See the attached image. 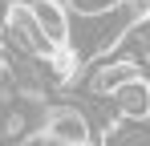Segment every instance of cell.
<instances>
[{
    "mask_svg": "<svg viewBox=\"0 0 150 146\" xmlns=\"http://www.w3.org/2000/svg\"><path fill=\"white\" fill-rule=\"evenodd\" d=\"M4 45L21 49V53H33V57H53L57 53V45L41 33L28 0H12L8 4V12H4Z\"/></svg>",
    "mask_w": 150,
    "mask_h": 146,
    "instance_id": "1",
    "label": "cell"
},
{
    "mask_svg": "<svg viewBox=\"0 0 150 146\" xmlns=\"http://www.w3.org/2000/svg\"><path fill=\"white\" fill-rule=\"evenodd\" d=\"M41 134H45L53 146H101V134H93L89 118H85L77 106H49Z\"/></svg>",
    "mask_w": 150,
    "mask_h": 146,
    "instance_id": "2",
    "label": "cell"
},
{
    "mask_svg": "<svg viewBox=\"0 0 150 146\" xmlns=\"http://www.w3.org/2000/svg\"><path fill=\"white\" fill-rule=\"evenodd\" d=\"M138 73H142V57L118 49L114 57H98V61H93L85 85H89V94H93V97H114L126 81H134Z\"/></svg>",
    "mask_w": 150,
    "mask_h": 146,
    "instance_id": "3",
    "label": "cell"
},
{
    "mask_svg": "<svg viewBox=\"0 0 150 146\" xmlns=\"http://www.w3.org/2000/svg\"><path fill=\"white\" fill-rule=\"evenodd\" d=\"M126 0H65V8L73 12V16H110V12H118Z\"/></svg>",
    "mask_w": 150,
    "mask_h": 146,
    "instance_id": "6",
    "label": "cell"
},
{
    "mask_svg": "<svg viewBox=\"0 0 150 146\" xmlns=\"http://www.w3.org/2000/svg\"><path fill=\"white\" fill-rule=\"evenodd\" d=\"M28 8H33V16L41 24V33H45L57 49L69 45L73 24H69V8H65V4H57V0H28Z\"/></svg>",
    "mask_w": 150,
    "mask_h": 146,
    "instance_id": "5",
    "label": "cell"
},
{
    "mask_svg": "<svg viewBox=\"0 0 150 146\" xmlns=\"http://www.w3.org/2000/svg\"><path fill=\"white\" fill-rule=\"evenodd\" d=\"M114 101V114L126 122H150V77H134V81H126L118 94L110 97Z\"/></svg>",
    "mask_w": 150,
    "mask_h": 146,
    "instance_id": "4",
    "label": "cell"
}]
</instances>
